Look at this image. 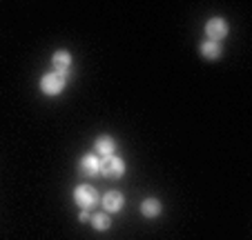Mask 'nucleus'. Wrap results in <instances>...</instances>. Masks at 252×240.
<instances>
[{
	"instance_id": "f257e3e1",
	"label": "nucleus",
	"mask_w": 252,
	"mask_h": 240,
	"mask_svg": "<svg viewBox=\"0 0 252 240\" xmlns=\"http://www.w3.org/2000/svg\"><path fill=\"white\" fill-rule=\"evenodd\" d=\"M125 171H127V165H125V160L121 158V156H105V158H100V165H98V176H103V178L107 180H119L125 176Z\"/></svg>"
},
{
	"instance_id": "f03ea898",
	"label": "nucleus",
	"mask_w": 252,
	"mask_h": 240,
	"mask_svg": "<svg viewBox=\"0 0 252 240\" xmlns=\"http://www.w3.org/2000/svg\"><path fill=\"white\" fill-rule=\"evenodd\" d=\"M98 200H100L98 191H96L94 187H90V185H78V187L74 189V203L81 207V212L94 209L96 205H98Z\"/></svg>"
},
{
	"instance_id": "7ed1b4c3",
	"label": "nucleus",
	"mask_w": 252,
	"mask_h": 240,
	"mask_svg": "<svg viewBox=\"0 0 252 240\" xmlns=\"http://www.w3.org/2000/svg\"><path fill=\"white\" fill-rule=\"evenodd\" d=\"M65 85H67V76L63 74H56V71H49L40 78V91L45 96H61L65 91Z\"/></svg>"
},
{
	"instance_id": "20e7f679",
	"label": "nucleus",
	"mask_w": 252,
	"mask_h": 240,
	"mask_svg": "<svg viewBox=\"0 0 252 240\" xmlns=\"http://www.w3.org/2000/svg\"><path fill=\"white\" fill-rule=\"evenodd\" d=\"M228 33H230V27L223 18H210L208 23H205V36H208V40H212V43H221Z\"/></svg>"
},
{
	"instance_id": "39448f33",
	"label": "nucleus",
	"mask_w": 252,
	"mask_h": 240,
	"mask_svg": "<svg viewBox=\"0 0 252 240\" xmlns=\"http://www.w3.org/2000/svg\"><path fill=\"white\" fill-rule=\"evenodd\" d=\"M100 205H103V209H105V213H116V212H121L123 209V205H125V196L121 191H107L103 198H100Z\"/></svg>"
},
{
	"instance_id": "423d86ee",
	"label": "nucleus",
	"mask_w": 252,
	"mask_h": 240,
	"mask_svg": "<svg viewBox=\"0 0 252 240\" xmlns=\"http://www.w3.org/2000/svg\"><path fill=\"white\" fill-rule=\"evenodd\" d=\"M71 62H74V58H71V53L67 52V49H58V52L52 56V65H54V71H56V74L69 76Z\"/></svg>"
},
{
	"instance_id": "0eeeda50",
	"label": "nucleus",
	"mask_w": 252,
	"mask_h": 240,
	"mask_svg": "<svg viewBox=\"0 0 252 240\" xmlns=\"http://www.w3.org/2000/svg\"><path fill=\"white\" fill-rule=\"evenodd\" d=\"M98 165H100V158L96 154H85L78 162V169H81L83 176L92 178V176H98Z\"/></svg>"
},
{
	"instance_id": "6e6552de",
	"label": "nucleus",
	"mask_w": 252,
	"mask_h": 240,
	"mask_svg": "<svg viewBox=\"0 0 252 240\" xmlns=\"http://www.w3.org/2000/svg\"><path fill=\"white\" fill-rule=\"evenodd\" d=\"M116 151V140L112 136H98L94 142V154L98 158H105V156H114Z\"/></svg>"
},
{
	"instance_id": "1a4fd4ad",
	"label": "nucleus",
	"mask_w": 252,
	"mask_h": 240,
	"mask_svg": "<svg viewBox=\"0 0 252 240\" xmlns=\"http://www.w3.org/2000/svg\"><path fill=\"white\" fill-rule=\"evenodd\" d=\"M141 213L145 218H150V220H152V218H158L163 213V203L157 200V198H145L141 203Z\"/></svg>"
},
{
	"instance_id": "9d476101",
	"label": "nucleus",
	"mask_w": 252,
	"mask_h": 240,
	"mask_svg": "<svg viewBox=\"0 0 252 240\" xmlns=\"http://www.w3.org/2000/svg\"><path fill=\"white\" fill-rule=\"evenodd\" d=\"M199 52H201V56H203L205 60H219L221 58V45L212 43V40H205V43H201Z\"/></svg>"
},
{
	"instance_id": "9b49d317",
	"label": "nucleus",
	"mask_w": 252,
	"mask_h": 240,
	"mask_svg": "<svg viewBox=\"0 0 252 240\" xmlns=\"http://www.w3.org/2000/svg\"><path fill=\"white\" fill-rule=\"evenodd\" d=\"M92 227H94L96 231H107L112 227V216L110 213H105V212H100V213H94L92 216V222H90Z\"/></svg>"
},
{
	"instance_id": "f8f14e48",
	"label": "nucleus",
	"mask_w": 252,
	"mask_h": 240,
	"mask_svg": "<svg viewBox=\"0 0 252 240\" xmlns=\"http://www.w3.org/2000/svg\"><path fill=\"white\" fill-rule=\"evenodd\" d=\"M78 220H81L83 225H90V222H92V213L90 212H81V213H78Z\"/></svg>"
}]
</instances>
